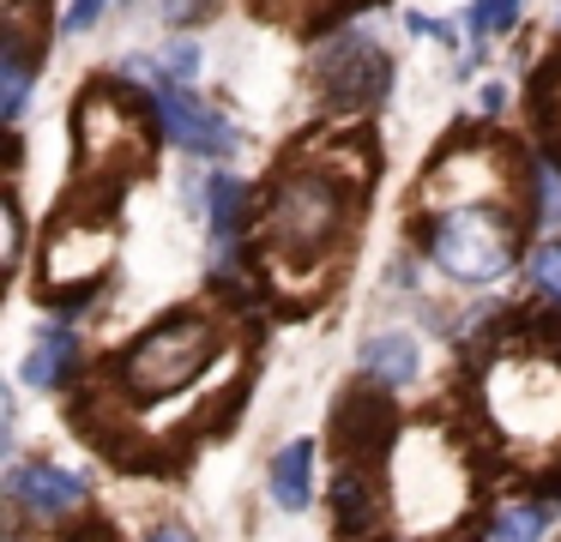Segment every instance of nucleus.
Wrapping results in <instances>:
<instances>
[{"instance_id": "1", "label": "nucleus", "mask_w": 561, "mask_h": 542, "mask_svg": "<svg viewBox=\"0 0 561 542\" xmlns=\"http://www.w3.org/2000/svg\"><path fill=\"white\" fill-rule=\"evenodd\" d=\"M368 175H344L339 163L320 157H296L278 181H272L266 205L254 217L260 253L272 272H308L339 253V241L356 223V199H363Z\"/></svg>"}, {"instance_id": "2", "label": "nucleus", "mask_w": 561, "mask_h": 542, "mask_svg": "<svg viewBox=\"0 0 561 542\" xmlns=\"http://www.w3.org/2000/svg\"><path fill=\"white\" fill-rule=\"evenodd\" d=\"M483 416L513 452H549L561 440V349H543V325H531L525 344H495L483 368Z\"/></svg>"}, {"instance_id": "3", "label": "nucleus", "mask_w": 561, "mask_h": 542, "mask_svg": "<svg viewBox=\"0 0 561 542\" xmlns=\"http://www.w3.org/2000/svg\"><path fill=\"white\" fill-rule=\"evenodd\" d=\"M115 187H103L98 199H67L55 211V223L43 229V260H37V289L61 308H79L91 289L110 277L115 265V211H110Z\"/></svg>"}, {"instance_id": "4", "label": "nucleus", "mask_w": 561, "mask_h": 542, "mask_svg": "<svg viewBox=\"0 0 561 542\" xmlns=\"http://www.w3.org/2000/svg\"><path fill=\"white\" fill-rule=\"evenodd\" d=\"M218 349H224V325L206 308H175L115 356V380L134 397H175L218 361Z\"/></svg>"}, {"instance_id": "5", "label": "nucleus", "mask_w": 561, "mask_h": 542, "mask_svg": "<svg viewBox=\"0 0 561 542\" xmlns=\"http://www.w3.org/2000/svg\"><path fill=\"white\" fill-rule=\"evenodd\" d=\"M73 151L85 181L98 187H122L127 175L151 163V120H146V96L122 91L115 79L85 84L73 103Z\"/></svg>"}, {"instance_id": "6", "label": "nucleus", "mask_w": 561, "mask_h": 542, "mask_svg": "<svg viewBox=\"0 0 561 542\" xmlns=\"http://www.w3.org/2000/svg\"><path fill=\"white\" fill-rule=\"evenodd\" d=\"M428 260L453 284H495L519 260V223L507 205H453L428 217Z\"/></svg>"}, {"instance_id": "7", "label": "nucleus", "mask_w": 561, "mask_h": 542, "mask_svg": "<svg viewBox=\"0 0 561 542\" xmlns=\"http://www.w3.org/2000/svg\"><path fill=\"white\" fill-rule=\"evenodd\" d=\"M423 205L428 217L453 211V205H513V169L501 145H453L435 157L423 175Z\"/></svg>"}, {"instance_id": "8", "label": "nucleus", "mask_w": 561, "mask_h": 542, "mask_svg": "<svg viewBox=\"0 0 561 542\" xmlns=\"http://www.w3.org/2000/svg\"><path fill=\"white\" fill-rule=\"evenodd\" d=\"M7 500H13V512L31 518V524L61 530L67 518H79L91 506V488H85L79 470L49 464V458H25V464L7 470Z\"/></svg>"}, {"instance_id": "9", "label": "nucleus", "mask_w": 561, "mask_h": 542, "mask_svg": "<svg viewBox=\"0 0 561 542\" xmlns=\"http://www.w3.org/2000/svg\"><path fill=\"white\" fill-rule=\"evenodd\" d=\"M314 79H320V91H327V103H339V108H368L380 91L392 84V60L380 55L368 36H356V31H344L339 43H327L314 55Z\"/></svg>"}, {"instance_id": "10", "label": "nucleus", "mask_w": 561, "mask_h": 542, "mask_svg": "<svg viewBox=\"0 0 561 542\" xmlns=\"http://www.w3.org/2000/svg\"><path fill=\"white\" fill-rule=\"evenodd\" d=\"M392 446V397L387 385H356V392L339 397L332 410V452L339 464H368L380 470Z\"/></svg>"}, {"instance_id": "11", "label": "nucleus", "mask_w": 561, "mask_h": 542, "mask_svg": "<svg viewBox=\"0 0 561 542\" xmlns=\"http://www.w3.org/2000/svg\"><path fill=\"white\" fill-rule=\"evenodd\" d=\"M151 115H158L163 132L194 157H230L236 151V127L211 103H199L187 84H151Z\"/></svg>"}, {"instance_id": "12", "label": "nucleus", "mask_w": 561, "mask_h": 542, "mask_svg": "<svg viewBox=\"0 0 561 542\" xmlns=\"http://www.w3.org/2000/svg\"><path fill=\"white\" fill-rule=\"evenodd\" d=\"M332 530L344 542H368L375 530H387V488L380 470L368 464H339L332 470Z\"/></svg>"}, {"instance_id": "13", "label": "nucleus", "mask_w": 561, "mask_h": 542, "mask_svg": "<svg viewBox=\"0 0 561 542\" xmlns=\"http://www.w3.org/2000/svg\"><path fill=\"white\" fill-rule=\"evenodd\" d=\"M363 373H368V385L404 392V385L423 373V349H416L411 332H375V337L363 344Z\"/></svg>"}, {"instance_id": "14", "label": "nucleus", "mask_w": 561, "mask_h": 542, "mask_svg": "<svg viewBox=\"0 0 561 542\" xmlns=\"http://www.w3.org/2000/svg\"><path fill=\"white\" fill-rule=\"evenodd\" d=\"M19 373H25V385H37V392H61L79 373V337L67 332V325H43Z\"/></svg>"}, {"instance_id": "15", "label": "nucleus", "mask_w": 561, "mask_h": 542, "mask_svg": "<svg viewBox=\"0 0 561 542\" xmlns=\"http://www.w3.org/2000/svg\"><path fill=\"white\" fill-rule=\"evenodd\" d=\"M266 488L284 512H302V506L314 500V440L278 446V458H272V470H266Z\"/></svg>"}, {"instance_id": "16", "label": "nucleus", "mask_w": 561, "mask_h": 542, "mask_svg": "<svg viewBox=\"0 0 561 542\" xmlns=\"http://www.w3.org/2000/svg\"><path fill=\"white\" fill-rule=\"evenodd\" d=\"M199 199H206V217H211V247L230 253L236 247V229L248 223V187L236 175H206V187H199Z\"/></svg>"}, {"instance_id": "17", "label": "nucleus", "mask_w": 561, "mask_h": 542, "mask_svg": "<svg viewBox=\"0 0 561 542\" xmlns=\"http://www.w3.org/2000/svg\"><path fill=\"white\" fill-rule=\"evenodd\" d=\"M531 108H537V132H543V157L561 169V55H549L531 79Z\"/></svg>"}, {"instance_id": "18", "label": "nucleus", "mask_w": 561, "mask_h": 542, "mask_svg": "<svg viewBox=\"0 0 561 542\" xmlns=\"http://www.w3.org/2000/svg\"><path fill=\"white\" fill-rule=\"evenodd\" d=\"M31 84H37V48H25V43H0V108H7V120L25 115Z\"/></svg>"}, {"instance_id": "19", "label": "nucleus", "mask_w": 561, "mask_h": 542, "mask_svg": "<svg viewBox=\"0 0 561 542\" xmlns=\"http://www.w3.org/2000/svg\"><path fill=\"white\" fill-rule=\"evenodd\" d=\"M561 500H513L507 512L495 518V530H489V542H543L549 524H556Z\"/></svg>"}, {"instance_id": "20", "label": "nucleus", "mask_w": 561, "mask_h": 542, "mask_svg": "<svg viewBox=\"0 0 561 542\" xmlns=\"http://www.w3.org/2000/svg\"><path fill=\"white\" fill-rule=\"evenodd\" d=\"M519 7H525V0H471V12H465L471 43H489V36L513 31V24H519Z\"/></svg>"}, {"instance_id": "21", "label": "nucleus", "mask_w": 561, "mask_h": 542, "mask_svg": "<svg viewBox=\"0 0 561 542\" xmlns=\"http://www.w3.org/2000/svg\"><path fill=\"white\" fill-rule=\"evenodd\" d=\"M531 289L549 301H561V241H543L531 247Z\"/></svg>"}, {"instance_id": "22", "label": "nucleus", "mask_w": 561, "mask_h": 542, "mask_svg": "<svg viewBox=\"0 0 561 542\" xmlns=\"http://www.w3.org/2000/svg\"><path fill=\"white\" fill-rule=\"evenodd\" d=\"M531 223L537 229H556L561 223V169L556 163L537 169V211H531Z\"/></svg>"}, {"instance_id": "23", "label": "nucleus", "mask_w": 561, "mask_h": 542, "mask_svg": "<svg viewBox=\"0 0 561 542\" xmlns=\"http://www.w3.org/2000/svg\"><path fill=\"white\" fill-rule=\"evenodd\" d=\"M103 12H110V0H73V7H67V19H61V31H67V36H79V31H91V24L103 19Z\"/></svg>"}, {"instance_id": "24", "label": "nucleus", "mask_w": 561, "mask_h": 542, "mask_svg": "<svg viewBox=\"0 0 561 542\" xmlns=\"http://www.w3.org/2000/svg\"><path fill=\"white\" fill-rule=\"evenodd\" d=\"M211 7H218V0H158V12L170 24H194V19H211Z\"/></svg>"}, {"instance_id": "25", "label": "nucleus", "mask_w": 561, "mask_h": 542, "mask_svg": "<svg viewBox=\"0 0 561 542\" xmlns=\"http://www.w3.org/2000/svg\"><path fill=\"white\" fill-rule=\"evenodd\" d=\"M7 260H25V211H19V199H7Z\"/></svg>"}, {"instance_id": "26", "label": "nucleus", "mask_w": 561, "mask_h": 542, "mask_svg": "<svg viewBox=\"0 0 561 542\" xmlns=\"http://www.w3.org/2000/svg\"><path fill=\"white\" fill-rule=\"evenodd\" d=\"M146 542H199L194 530H182V524H163V530H151Z\"/></svg>"}, {"instance_id": "27", "label": "nucleus", "mask_w": 561, "mask_h": 542, "mask_svg": "<svg viewBox=\"0 0 561 542\" xmlns=\"http://www.w3.org/2000/svg\"><path fill=\"white\" fill-rule=\"evenodd\" d=\"M477 108H483V115H495V108H501V91H495V84H483V96H477Z\"/></svg>"}, {"instance_id": "28", "label": "nucleus", "mask_w": 561, "mask_h": 542, "mask_svg": "<svg viewBox=\"0 0 561 542\" xmlns=\"http://www.w3.org/2000/svg\"><path fill=\"white\" fill-rule=\"evenodd\" d=\"M266 7H302V0H266Z\"/></svg>"}]
</instances>
